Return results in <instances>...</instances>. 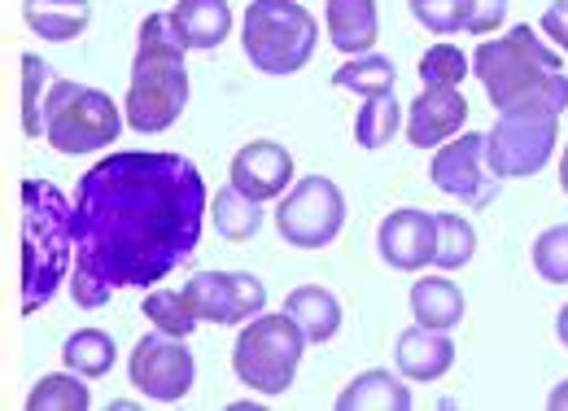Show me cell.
Listing matches in <instances>:
<instances>
[{
  "instance_id": "1",
  "label": "cell",
  "mask_w": 568,
  "mask_h": 411,
  "mask_svg": "<svg viewBox=\"0 0 568 411\" xmlns=\"http://www.w3.org/2000/svg\"><path fill=\"white\" fill-rule=\"evenodd\" d=\"M206 223V180L184 153H110L71 206L79 307H105L114 289H149L193 259Z\"/></svg>"
},
{
  "instance_id": "2",
  "label": "cell",
  "mask_w": 568,
  "mask_h": 411,
  "mask_svg": "<svg viewBox=\"0 0 568 411\" xmlns=\"http://www.w3.org/2000/svg\"><path fill=\"white\" fill-rule=\"evenodd\" d=\"M473 74L481 79L486 97L495 110L511 106H551L556 114L568 110V74L560 67V53L542 44V36L534 27H516L498 40L477 44L473 53Z\"/></svg>"
},
{
  "instance_id": "3",
  "label": "cell",
  "mask_w": 568,
  "mask_h": 411,
  "mask_svg": "<svg viewBox=\"0 0 568 411\" xmlns=\"http://www.w3.org/2000/svg\"><path fill=\"white\" fill-rule=\"evenodd\" d=\"M71 202L58 184L22 180V315H36L71 272Z\"/></svg>"
},
{
  "instance_id": "4",
  "label": "cell",
  "mask_w": 568,
  "mask_h": 411,
  "mask_svg": "<svg viewBox=\"0 0 568 411\" xmlns=\"http://www.w3.org/2000/svg\"><path fill=\"white\" fill-rule=\"evenodd\" d=\"M189 106V67L175 40L171 13H153L141 22L132 88H128V123L136 132H166Z\"/></svg>"
},
{
  "instance_id": "5",
  "label": "cell",
  "mask_w": 568,
  "mask_h": 411,
  "mask_svg": "<svg viewBox=\"0 0 568 411\" xmlns=\"http://www.w3.org/2000/svg\"><path fill=\"white\" fill-rule=\"evenodd\" d=\"M241 44L263 74H293L315 58L320 27L297 0H254L241 22Z\"/></svg>"
},
{
  "instance_id": "6",
  "label": "cell",
  "mask_w": 568,
  "mask_h": 411,
  "mask_svg": "<svg viewBox=\"0 0 568 411\" xmlns=\"http://www.w3.org/2000/svg\"><path fill=\"white\" fill-rule=\"evenodd\" d=\"M40 119H44V137L58 153H97L123 132L119 106L105 92L71 83V79L49 88Z\"/></svg>"
},
{
  "instance_id": "7",
  "label": "cell",
  "mask_w": 568,
  "mask_h": 411,
  "mask_svg": "<svg viewBox=\"0 0 568 411\" xmlns=\"http://www.w3.org/2000/svg\"><path fill=\"white\" fill-rule=\"evenodd\" d=\"M302 350H306V338L288 315H254L232 345V368L250 390L272 399L293 385Z\"/></svg>"
},
{
  "instance_id": "8",
  "label": "cell",
  "mask_w": 568,
  "mask_h": 411,
  "mask_svg": "<svg viewBox=\"0 0 568 411\" xmlns=\"http://www.w3.org/2000/svg\"><path fill=\"white\" fill-rule=\"evenodd\" d=\"M560 140V114L542 101L498 110L495 132L486 137V162L498 180H525L538 176Z\"/></svg>"
},
{
  "instance_id": "9",
  "label": "cell",
  "mask_w": 568,
  "mask_h": 411,
  "mask_svg": "<svg viewBox=\"0 0 568 411\" xmlns=\"http://www.w3.org/2000/svg\"><path fill=\"white\" fill-rule=\"evenodd\" d=\"M346 223V198L328 176H306L281 198L276 228L288 245L297 250H324L337 241Z\"/></svg>"
},
{
  "instance_id": "10",
  "label": "cell",
  "mask_w": 568,
  "mask_h": 411,
  "mask_svg": "<svg viewBox=\"0 0 568 411\" xmlns=\"http://www.w3.org/2000/svg\"><path fill=\"white\" fill-rule=\"evenodd\" d=\"M184 298L193 315L211 324H245L267 307L263 280L250 272H197L184 284Z\"/></svg>"
},
{
  "instance_id": "11",
  "label": "cell",
  "mask_w": 568,
  "mask_h": 411,
  "mask_svg": "<svg viewBox=\"0 0 568 411\" xmlns=\"http://www.w3.org/2000/svg\"><path fill=\"white\" fill-rule=\"evenodd\" d=\"M197 363L184 350V338L171 333H149L132 350V385L153 403H175L193 390Z\"/></svg>"
},
{
  "instance_id": "12",
  "label": "cell",
  "mask_w": 568,
  "mask_h": 411,
  "mask_svg": "<svg viewBox=\"0 0 568 411\" xmlns=\"http://www.w3.org/2000/svg\"><path fill=\"white\" fill-rule=\"evenodd\" d=\"M433 184L450 198L468 206H490L498 193V176L486 162V137L481 132H464L459 140L437 144L433 158Z\"/></svg>"
},
{
  "instance_id": "13",
  "label": "cell",
  "mask_w": 568,
  "mask_h": 411,
  "mask_svg": "<svg viewBox=\"0 0 568 411\" xmlns=\"http://www.w3.org/2000/svg\"><path fill=\"white\" fill-rule=\"evenodd\" d=\"M293 184V158L276 140H250L232 158V189H241L254 202H272Z\"/></svg>"
},
{
  "instance_id": "14",
  "label": "cell",
  "mask_w": 568,
  "mask_h": 411,
  "mask_svg": "<svg viewBox=\"0 0 568 411\" xmlns=\"http://www.w3.org/2000/svg\"><path fill=\"white\" fill-rule=\"evenodd\" d=\"M381 259L398 272H420L433 263V214L416 210V206H403L394 214H385L381 223Z\"/></svg>"
},
{
  "instance_id": "15",
  "label": "cell",
  "mask_w": 568,
  "mask_h": 411,
  "mask_svg": "<svg viewBox=\"0 0 568 411\" xmlns=\"http://www.w3.org/2000/svg\"><path fill=\"white\" fill-rule=\"evenodd\" d=\"M464 119H468V101L459 97V88H425L412 101L407 137L416 149H437L464 128Z\"/></svg>"
},
{
  "instance_id": "16",
  "label": "cell",
  "mask_w": 568,
  "mask_h": 411,
  "mask_svg": "<svg viewBox=\"0 0 568 411\" xmlns=\"http://www.w3.org/2000/svg\"><path fill=\"white\" fill-rule=\"evenodd\" d=\"M171 27H175V40L184 53L189 49L211 53L232 36V9H227V0H180L171 9Z\"/></svg>"
},
{
  "instance_id": "17",
  "label": "cell",
  "mask_w": 568,
  "mask_h": 411,
  "mask_svg": "<svg viewBox=\"0 0 568 411\" xmlns=\"http://www.w3.org/2000/svg\"><path fill=\"white\" fill-rule=\"evenodd\" d=\"M394 354H398V372L407 381H442L455 368V342L446 333H437V329H425V324L407 329L398 338Z\"/></svg>"
},
{
  "instance_id": "18",
  "label": "cell",
  "mask_w": 568,
  "mask_h": 411,
  "mask_svg": "<svg viewBox=\"0 0 568 411\" xmlns=\"http://www.w3.org/2000/svg\"><path fill=\"white\" fill-rule=\"evenodd\" d=\"M284 315L302 329L306 342H328V338H337V329H342V302H337L328 289H320V284L293 289L288 302H284Z\"/></svg>"
},
{
  "instance_id": "19",
  "label": "cell",
  "mask_w": 568,
  "mask_h": 411,
  "mask_svg": "<svg viewBox=\"0 0 568 411\" xmlns=\"http://www.w3.org/2000/svg\"><path fill=\"white\" fill-rule=\"evenodd\" d=\"M464 307H468L464 289L446 275H425L412 284V311H416V324H425V329H437V333L459 329Z\"/></svg>"
},
{
  "instance_id": "20",
  "label": "cell",
  "mask_w": 568,
  "mask_h": 411,
  "mask_svg": "<svg viewBox=\"0 0 568 411\" xmlns=\"http://www.w3.org/2000/svg\"><path fill=\"white\" fill-rule=\"evenodd\" d=\"M337 408L342 411H412V390L403 385V377L385 372V368H372V372H358L355 381L337 394Z\"/></svg>"
},
{
  "instance_id": "21",
  "label": "cell",
  "mask_w": 568,
  "mask_h": 411,
  "mask_svg": "<svg viewBox=\"0 0 568 411\" xmlns=\"http://www.w3.org/2000/svg\"><path fill=\"white\" fill-rule=\"evenodd\" d=\"M328 40L342 53H367L376 44V0H328Z\"/></svg>"
},
{
  "instance_id": "22",
  "label": "cell",
  "mask_w": 568,
  "mask_h": 411,
  "mask_svg": "<svg viewBox=\"0 0 568 411\" xmlns=\"http://www.w3.org/2000/svg\"><path fill=\"white\" fill-rule=\"evenodd\" d=\"M22 18L40 40H74L83 36L92 4L88 0H22Z\"/></svg>"
},
{
  "instance_id": "23",
  "label": "cell",
  "mask_w": 568,
  "mask_h": 411,
  "mask_svg": "<svg viewBox=\"0 0 568 411\" xmlns=\"http://www.w3.org/2000/svg\"><path fill=\"white\" fill-rule=\"evenodd\" d=\"M477 254V232L464 214H433V263L442 272L468 268Z\"/></svg>"
},
{
  "instance_id": "24",
  "label": "cell",
  "mask_w": 568,
  "mask_h": 411,
  "mask_svg": "<svg viewBox=\"0 0 568 411\" xmlns=\"http://www.w3.org/2000/svg\"><path fill=\"white\" fill-rule=\"evenodd\" d=\"M211 223L219 237H227V241H250L258 228H263V202H254V198H245L241 189H219L211 202Z\"/></svg>"
},
{
  "instance_id": "25",
  "label": "cell",
  "mask_w": 568,
  "mask_h": 411,
  "mask_svg": "<svg viewBox=\"0 0 568 411\" xmlns=\"http://www.w3.org/2000/svg\"><path fill=\"white\" fill-rule=\"evenodd\" d=\"M398 128H403V106L394 101V92H376L358 110L355 140L363 149H381V144H389V140L398 137Z\"/></svg>"
},
{
  "instance_id": "26",
  "label": "cell",
  "mask_w": 568,
  "mask_h": 411,
  "mask_svg": "<svg viewBox=\"0 0 568 411\" xmlns=\"http://www.w3.org/2000/svg\"><path fill=\"white\" fill-rule=\"evenodd\" d=\"M92 394L79 381V372H49L31 394H27V411H88Z\"/></svg>"
},
{
  "instance_id": "27",
  "label": "cell",
  "mask_w": 568,
  "mask_h": 411,
  "mask_svg": "<svg viewBox=\"0 0 568 411\" xmlns=\"http://www.w3.org/2000/svg\"><path fill=\"white\" fill-rule=\"evenodd\" d=\"M62 359H67V368L79 372V377H105L114 368V342L101 329H79L62 345Z\"/></svg>"
},
{
  "instance_id": "28",
  "label": "cell",
  "mask_w": 568,
  "mask_h": 411,
  "mask_svg": "<svg viewBox=\"0 0 568 411\" xmlns=\"http://www.w3.org/2000/svg\"><path fill=\"white\" fill-rule=\"evenodd\" d=\"M333 83H337V88H351V92H363V97H376V92H394L398 70H394L389 58L358 53V58H351L342 70H333Z\"/></svg>"
},
{
  "instance_id": "29",
  "label": "cell",
  "mask_w": 568,
  "mask_h": 411,
  "mask_svg": "<svg viewBox=\"0 0 568 411\" xmlns=\"http://www.w3.org/2000/svg\"><path fill=\"white\" fill-rule=\"evenodd\" d=\"M144 315L158 324V333H171V338H189V333L202 324V320L193 315L184 289H153V293L144 298Z\"/></svg>"
},
{
  "instance_id": "30",
  "label": "cell",
  "mask_w": 568,
  "mask_h": 411,
  "mask_svg": "<svg viewBox=\"0 0 568 411\" xmlns=\"http://www.w3.org/2000/svg\"><path fill=\"white\" fill-rule=\"evenodd\" d=\"M44 83H49V67L36 53H27L22 58V132L27 137H40L44 132V119H40V110H44Z\"/></svg>"
},
{
  "instance_id": "31",
  "label": "cell",
  "mask_w": 568,
  "mask_h": 411,
  "mask_svg": "<svg viewBox=\"0 0 568 411\" xmlns=\"http://www.w3.org/2000/svg\"><path fill=\"white\" fill-rule=\"evenodd\" d=\"M534 268H538L542 280H551V284H568V223L547 228L534 241Z\"/></svg>"
},
{
  "instance_id": "32",
  "label": "cell",
  "mask_w": 568,
  "mask_h": 411,
  "mask_svg": "<svg viewBox=\"0 0 568 411\" xmlns=\"http://www.w3.org/2000/svg\"><path fill=\"white\" fill-rule=\"evenodd\" d=\"M412 13L420 18V27H428L433 36H455L468 27L473 0H412Z\"/></svg>"
},
{
  "instance_id": "33",
  "label": "cell",
  "mask_w": 568,
  "mask_h": 411,
  "mask_svg": "<svg viewBox=\"0 0 568 411\" xmlns=\"http://www.w3.org/2000/svg\"><path fill=\"white\" fill-rule=\"evenodd\" d=\"M468 74V58L455 49V44H433L425 58H420V79L425 88H459Z\"/></svg>"
},
{
  "instance_id": "34",
  "label": "cell",
  "mask_w": 568,
  "mask_h": 411,
  "mask_svg": "<svg viewBox=\"0 0 568 411\" xmlns=\"http://www.w3.org/2000/svg\"><path fill=\"white\" fill-rule=\"evenodd\" d=\"M503 18H507V0H473V13H468V27L464 31L490 36V31L503 27Z\"/></svg>"
},
{
  "instance_id": "35",
  "label": "cell",
  "mask_w": 568,
  "mask_h": 411,
  "mask_svg": "<svg viewBox=\"0 0 568 411\" xmlns=\"http://www.w3.org/2000/svg\"><path fill=\"white\" fill-rule=\"evenodd\" d=\"M542 31H547V36H551V40L568 53V0L551 4V9L542 13Z\"/></svg>"
},
{
  "instance_id": "36",
  "label": "cell",
  "mask_w": 568,
  "mask_h": 411,
  "mask_svg": "<svg viewBox=\"0 0 568 411\" xmlns=\"http://www.w3.org/2000/svg\"><path fill=\"white\" fill-rule=\"evenodd\" d=\"M547 408H551V411H568V381H560V385L551 390V399H547Z\"/></svg>"
},
{
  "instance_id": "37",
  "label": "cell",
  "mask_w": 568,
  "mask_h": 411,
  "mask_svg": "<svg viewBox=\"0 0 568 411\" xmlns=\"http://www.w3.org/2000/svg\"><path fill=\"white\" fill-rule=\"evenodd\" d=\"M556 333H560V342L568 345V307L560 311V320H556Z\"/></svg>"
},
{
  "instance_id": "38",
  "label": "cell",
  "mask_w": 568,
  "mask_h": 411,
  "mask_svg": "<svg viewBox=\"0 0 568 411\" xmlns=\"http://www.w3.org/2000/svg\"><path fill=\"white\" fill-rule=\"evenodd\" d=\"M560 189L568 193V144H565V153H560Z\"/></svg>"
}]
</instances>
